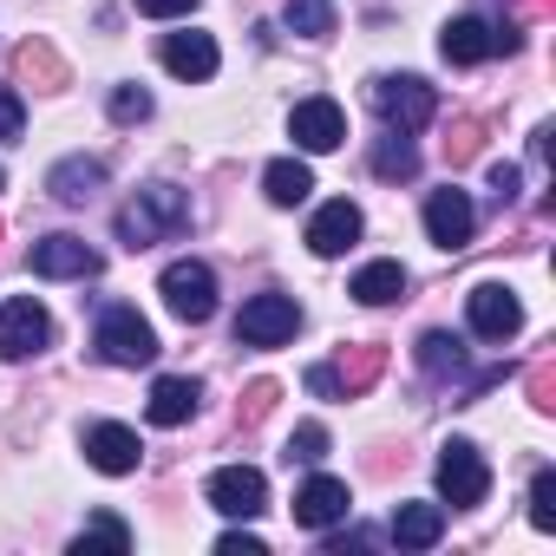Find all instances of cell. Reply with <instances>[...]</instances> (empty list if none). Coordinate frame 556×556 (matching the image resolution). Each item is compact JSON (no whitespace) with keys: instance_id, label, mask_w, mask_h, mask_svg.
Listing matches in <instances>:
<instances>
[{"instance_id":"obj_1","label":"cell","mask_w":556,"mask_h":556,"mask_svg":"<svg viewBox=\"0 0 556 556\" xmlns=\"http://www.w3.org/2000/svg\"><path fill=\"white\" fill-rule=\"evenodd\" d=\"M184 223H190V197H184L177 184H151V190H138V197L118 210V242H125V249H151V242L177 236Z\"/></svg>"},{"instance_id":"obj_2","label":"cell","mask_w":556,"mask_h":556,"mask_svg":"<svg viewBox=\"0 0 556 556\" xmlns=\"http://www.w3.org/2000/svg\"><path fill=\"white\" fill-rule=\"evenodd\" d=\"M157 295H164V308L184 321V328H197V321H210L216 315V275H210V262H170L164 275H157Z\"/></svg>"},{"instance_id":"obj_3","label":"cell","mask_w":556,"mask_h":556,"mask_svg":"<svg viewBox=\"0 0 556 556\" xmlns=\"http://www.w3.org/2000/svg\"><path fill=\"white\" fill-rule=\"evenodd\" d=\"M374 112L387 118V131H426L432 125V112H439V92L426 86V79H413V73H400V79H374Z\"/></svg>"},{"instance_id":"obj_4","label":"cell","mask_w":556,"mask_h":556,"mask_svg":"<svg viewBox=\"0 0 556 556\" xmlns=\"http://www.w3.org/2000/svg\"><path fill=\"white\" fill-rule=\"evenodd\" d=\"M295 328H302V302L295 295H249L242 302V315H236V341H249V348H282V341H295Z\"/></svg>"},{"instance_id":"obj_5","label":"cell","mask_w":556,"mask_h":556,"mask_svg":"<svg viewBox=\"0 0 556 556\" xmlns=\"http://www.w3.org/2000/svg\"><path fill=\"white\" fill-rule=\"evenodd\" d=\"M99 354L112 367H151L157 361V334L138 308H105L99 315Z\"/></svg>"},{"instance_id":"obj_6","label":"cell","mask_w":556,"mask_h":556,"mask_svg":"<svg viewBox=\"0 0 556 556\" xmlns=\"http://www.w3.org/2000/svg\"><path fill=\"white\" fill-rule=\"evenodd\" d=\"M484 491H491V471H484L478 445H471V439H452V445L439 452V497H445L452 510H471V504H484Z\"/></svg>"},{"instance_id":"obj_7","label":"cell","mask_w":556,"mask_h":556,"mask_svg":"<svg viewBox=\"0 0 556 556\" xmlns=\"http://www.w3.org/2000/svg\"><path fill=\"white\" fill-rule=\"evenodd\" d=\"M53 341V321L34 295H14V302H0V361H27Z\"/></svg>"},{"instance_id":"obj_8","label":"cell","mask_w":556,"mask_h":556,"mask_svg":"<svg viewBox=\"0 0 556 556\" xmlns=\"http://www.w3.org/2000/svg\"><path fill=\"white\" fill-rule=\"evenodd\" d=\"M465 315H471V334H478V341H510V334L523 328V302H517L504 282H478V289L465 295Z\"/></svg>"},{"instance_id":"obj_9","label":"cell","mask_w":556,"mask_h":556,"mask_svg":"<svg viewBox=\"0 0 556 556\" xmlns=\"http://www.w3.org/2000/svg\"><path fill=\"white\" fill-rule=\"evenodd\" d=\"M289 138L302 144V151H341L348 144V112L334 105V99H302L295 112H289Z\"/></svg>"},{"instance_id":"obj_10","label":"cell","mask_w":556,"mask_h":556,"mask_svg":"<svg viewBox=\"0 0 556 556\" xmlns=\"http://www.w3.org/2000/svg\"><path fill=\"white\" fill-rule=\"evenodd\" d=\"M203 497H210L223 517H255V510L268 504V478H262L255 465H223V471H210Z\"/></svg>"},{"instance_id":"obj_11","label":"cell","mask_w":556,"mask_h":556,"mask_svg":"<svg viewBox=\"0 0 556 556\" xmlns=\"http://www.w3.org/2000/svg\"><path fill=\"white\" fill-rule=\"evenodd\" d=\"M34 275H53V282L99 275V249H92L86 236H40V242H34Z\"/></svg>"},{"instance_id":"obj_12","label":"cell","mask_w":556,"mask_h":556,"mask_svg":"<svg viewBox=\"0 0 556 556\" xmlns=\"http://www.w3.org/2000/svg\"><path fill=\"white\" fill-rule=\"evenodd\" d=\"M471 229H478V210H471L465 190H432V197H426V236H432L439 249H465Z\"/></svg>"},{"instance_id":"obj_13","label":"cell","mask_w":556,"mask_h":556,"mask_svg":"<svg viewBox=\"0 0 556 556\" xmlns=\"http://www.w3.org/2000/svg\"><path fill=\"white\" fill-rule=\"evenodd\" d=\"M348 510H354V497H348V484H341V478H328V471H321V478H308V484L295 491V523H302V530H334Z\"/></svg>"},{"instance_id":"obj_14","label":"cell","mask_w":556,"mask_h":556,"mask_svg":"<svg viewBox=\"0 0 556 556\" xmlns=\"http://www.w3.org/2000/svg\"><path fill=\"white\" fill-rule=\"evenodd\" d=\"M86 458H92V471H105V478H125V471H138V458H144V445H138V432L131 426H92L86 432Z\"/></svg>"},{"instance_id":"obj_15","label":"cell","mask_w":556,"mask_h":556,"mask_svg":"<svg viewBox=\"0 0 556 556\" xmlns=\"http://www.w3.org/2000/svg\"><path fill=\"white\" fill-rule=\"evenodd\" d=\"M354 242H361V210H354L348 197L321 203L315 223H308V249H315V255H341V249H354Z\"/></svg>"},{"instance_id":"obj_16","label":"cell","mask_w":556,"mask_h":556,"mask_svg":"<svg viewBox=\"0 0 556 556\" xmlns=\"http://www.w3.org/2000/svg\"><path fill=\"white\" fill-rule=\"evenodd\" d=\"M47 190H53L60 203H92V197L105 190V164H99V157H60V164L47 170Z\"/></svg>"},{"instance_id":"obj_17","label":"cell","mask_w":556,"mask_h":556,"mask_svg":"<svg viewBox=\"0 0 556 556\" xmlns=\"http://www.w3.org/2000/svg\"><path fill=\"white\" fill-rule=\"evenodd\" d=\"M216 60H223V53H216V40H210V34H170V40H164V66H170L177 79H190V86H197V79H210V73H216Z\"/></svg>"},{"instance_id":"obj_18","label":"cell","mask_w":556,"mask_h":556,"mask_svg":"<svg viewBox=\"0 0 556 556\" xmlns=\"http://www.w3.org/2000/svg\"><path fill=\"white\" fill-rule=\"evenodd\" d=\"M439 53L452 60V66H478V60H491L497 53V27H484V21H452L445 27V40H439Z\"/></svg>"},{"instance_id":"obj_19","label":"cell","mask_w":556,"mask_h":556,"mask_svg":"<svg viewBox=\"0 0 556 556\" xmlns=\"http://www.w3.org/2000/svg\"><path fill=\"white\" fill-rule=\"evenodd\" d=\"M197 400H203V387L197 380H184V374H164L157 387H151V426H184L190 413H197Z\"/></svg>"},{"instance_id":"obj_20","label":"cell","mask_w":556,"mask_h":556,"mask_svg":"<svg viewBox=\"0 0 556 556\" xmlns=\"http://www.w3.org/2000/svg\"><path fill=\"white\" fill-rule=\"evenodd\" d=\"M445 536V510L439 504H400L393 510V543L400 549H432Z\"/></svg>"},{"instance_id":"obj_21","label":"cell","mask_w":556,"mask_h":556,"mask_svg":"<svg viewBox=\"0 0 556 556\" xmlns=\"http://www.w3.org/2000/svg\"><path fill=\"white\" fill-rule=\"evenodd\" d=\"M348 295L367 302V308H387V302L406 295V268H400V262H367V268L354 275V289H348Z\"/></svg>"},{"instance_id":"obj_22","label":"cell","mask_w":556,"mask_h":556,"mask_svg":"<svg viewBox=\"0 0 556 556\" xmlns=\"http://www.w3.org/2000/svg\"><path fill=\"white\" fill-rule=\"evenodd\" d=\"M262 184H268V203L295 210V203H308V190H315V170H308L302 157H275V164L262 170Z\"/></svg>"},{"instance_id":"obj_23","label":"cell","mask_w":556,"mask_h":556,"mask_svg":"<svg viewBox=\"0 0 556 556\" xmlns=\"http://www.w3.org/2000/svg\"><path fill=\"white\" fill-rule=\"evenodd\" d=\"M419 367H426L432 380H465L471 354H465V341H458V334H439V328H432V334L419 341Z\"/></svg>"},{"instance_id":"obj_24","label":"cell","mask_w":556,"mask_h":556,"mask_svg":"<svg viewBox=\"0 0 556 556\" xmlns=\"http://www.w3.org/2000/svg\"><path fill=\"white\" fill-rule=\"evenodd\" d=\"M419 170V151H413V138L406 131H387L380 144H374V177H387V184H406Z\"/></svg>"},{"instance_id":"obj_25","label":"cell","mask_w":556,"mask_h":556,"mask_svg":"<svg viewBox=\"0 0 556 556\" xmlns=\"http://www.w3.org/2000/svg\"><path fill=\"white\" fill-rule=\"evenodd\" d=\"M14 73H21V79H34V86H47V92H53V86H66V66H60V53H53L47 40H27V47L14 53Z\"/></svg>"},{"instance_id":"obj_26","label":"cell","mask_w":556,"mask_h":556,"mask_svg":"<svg viewBox=\"0 0 556 556\" xmlns=\"http://www.w3.org/2000/svg\"><path fill=\"white\" fill-rule=\"evenodd\" d=\"M289 34H302V40H328L334 34V0H289Z\"/></svg>"},{"instance_id":"obj_27","label":"cell","mask_w":556,"mask_h":556,"mask_svg":"<svg viewBox=\"0 0 556 556\" xmlns=\"http://www.w3.org/2000/svg\"><path fill=\"white\" fill-rule=\"evenodd\" d=\"M380 367H387V354H380V348H354V354L341 361V374H334V380H341V393H367V387L380 380Z\"/></svg>"},{"instance_id":"obj_28","label":"cell","mask_w":556,"mask_h":556,"mask_svg":"<svg viewBox=\"0 0 556 556\" xmlns=\"http://www.w3.org/2000/svg\"><path fill=\"white\" fill-rule=\"evenodd\" d=\"M530 523H536V530H556V471H549V465L530 478Z\"/></svg>"},{"instance_id":"obj_29","label":"cell","mask_w":556,"mask_h":556,"mask_svg":"<svg viewBox=\"0 0 556 556\" xmlns=\"http://www.w3.org/2000/svg\"><path fill=\"white\" fill-rule=\"evenodd\" d=\"M151 118V92L144 86H112V125H144Z\"/></svg>"},{"instance_id":"obj_30","label":"cell","mask_w":556,"mask_h":556,"mask_svg":"<svg viewBox=\"0 0 556 556\" xmlns=\"http://www.w3.org/2000/svg\"><path fill=\"white\" fill-rule=\"evenodd\" d=\"M86 543H105V549H131V523H118L112 510H99L92 523H86V536H79V549Z\"/></svg>"},{"instance_id":"obj_31","label":"cell","mask_w":556,"mask_h":556,"mask_svg":"<svg viewBox=\"0 0 556 556\" xmlns=\"http://www.w3.org/2000/svg\"><path fill=\"white\" fill-rule=\"evenodd\" d=\"M289 458H302V465H315V458H328V426H321V419H308V426H295V439H289Z\"/></svg>"},{"instance_id":"obj_32","label":"cell","mask_w":556,"mask_h":556,"mask_svg":"<svg viewBox=\"0 0 556 556\" xmlns=\"http://www.w3.org/2000/svg\"><path fill=\"white\" fill-rule=\"evenodd\" d=\"M21 131H27V105H21V92H14V86H0V138L14 144Z\"/></svg>"},{"instance_id":"obj_33","label":"cell","mask_w":556,"mask_h":556,"mask_svg":"<svg viewBox=\"0 0 556 556\" xmlns=\"http://www.w3.org/2000/svg\"><path fill=\"white\" fill-rule=\"evenodd\" d=\"M190 8H197V0H138V14H151V21H177Z\"/></svg>"},{"instance_id":"obj_34","label":"cell","mask_w":556,"mask_h":556,"mask_svg":"<svg viewBox=\"0 0 556 556\" xmlns=\"http://www.w3.org/2000/svg\"><path fill=\"white\" fill-rule=\"evenodd\" d=\"M216 549H223V556H262V536H249V530H229Z\"/></svg>"},{"instance_id":"obj_35","label":"cell","mask_w":556,"mask_h":556,"mask_svg":"<svg viewBox=\"0 0 556 556\" xmlns=\"http://www.w3.org/2000/svg\"><path fill=\"white\" fill-rule=\"evenodd\" d=\"M491 190H497V203H510L517 197V164H491Z\"/></svg>"},{"instance_id":"obj_36","label":"cell","mask_w":556,"mask_h":556,"mask_svg":"<svg viewBox=\"0 0 556 556\" xmlns=\"http://www.w3.org/2000/svg\"><path fill=\"white\" fill-rule=\"evenodd\" d=\"M268 406H275V387H268V380H255V387H249V419H262Z\"/></svg>"},{"instance_id":"obj_37","label":"cell","mask_w":556,"mask_h":556,"mask_svg":"<svg viewBox=\"0 0 556 556\" xmlns=\"http://www.w3.org/2000/svg\"><path fill=\"white\" fill-rule=\"evenodd\" d=\"M308 393H341V380H334V367H308Z\"/></svg>"},{"instance_id":"obj_38","label":"cell","mask_w":556,"mask_h":556,"mask_svg":"<svg viewBox=\"0 0 556 556\" xmlns=\"http://www.w3.org/2000/svg\"><path fill=\"white\" fill-rule=\"evenodd\" d=\"M478 151V125H458V138H452V157H471Z\"/></svg>"},{"instance_id":"obj_39","label":"cell","mask_w":556,"mask_h":556,"mask_svg":"<svg viewBox=\"0 0 556 556\" xmlns=\"http://www.w3.org/2000/svg\"><path fill=\"white\" fill-rule=\"evenodd\" d=\"M0 184H8V170H0Z\"/></svg>"}]
</instances>
